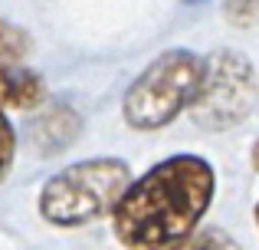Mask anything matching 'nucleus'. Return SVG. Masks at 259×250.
Listing matches in <instances>:
<instances>
[{
    "label": "nucleus",
    "mask_w": 259,
    "mask_h": 250,
    "mask_svg": "<svg viewBox=\"0 0 259 250\" xmlns=\"http://www.w3.org/2000/svg\"><path fill=\"white\" fill-rule=\"evenodd\" d=\"M259 102L256 69L243 53L213 50L203 59L200 86L190 102V119L207 132H227L243 125Z\"/></svg>",
    "instance_id": "20e7f679"
},
{
    "label": "nucleus",
    "mask_w": 259,
    "mask_h": 250,
    "mask_svg": "<svg viewBox=\"0 0 259 250\" xmlns=\"http://www.w3.org/2000/svg\"><path fill=\"white\" fill-rule=\"evenodd\" d=\"M30 53V33L0 17V63H23Z\"/></svg>",
    "instance_id": "0eeeda50"
},
{
    "label": "nucleus",
    "mask_w": 259,
    "mask_h": 250,
    "mask_svg": "<svg viewBox=\"0 0 259 250\" xmlns=\"http://www.w3.org/2000/svg\"><path fill=\"white\" fill-rule=\"evenodd\" d=\"M223 17L233 26L259 23V0H223Z\"/></svg>",
    "instance_id": "9d476101"
},
{
    "label": "nucleus",
    "mask_w": 259,
    "mask_h": 250,
    "mask_svg": "<svg viewBox=\"0 0 259 250\" xmlns=\"http://www.w3.org/2000/svg\"><path fill=\"white\" fill-rule=\"evenodd\" d=\"M217 194V174L200 155H171L125 188L112 211L128 250H174L197 231Z\"/></svg>",
    "instance_id": "f257e3e1"
},
{
    "label": "nucleus",
    "mask_w": 259,
    "mask_h": 250,
    "mask_svg": "<svg viewBox=\"0 0 259 250\" xmlns=\"http://www.w3.org/2000/svg\"><path fill=\"white\" fill-rule=\"evenodd\" d=\"M184 4H203V0H184Z\"/></svg>",
    "instance_id": "ddd939ff"
},
{
    "label": "nucleus",
    "mask_w": 259,
    "mask_h": 250,
    "mask_svg": "<svg viewBox=\"0 0 259 250\" xmlns=\"http://www.w3.org/2000/svg\"><path fill=\"white\" fill-rule=\"evenodd\" d=\"M46 99V83L36 69L20 63H0V109L33 112Z\"/></svg>",
    "instance_id": "423d86ee"
},
{
    "label": "nucleus",
    "mask_w": 259,
    "mask_h": 250,
    "mask_svg": "<svg viewBox=\"0 0 259 250\" xmlns=\"http://www.w3.org/2000/svg\"><path fill=\"white\" fill-rule=\"evenodd\" d=\"M174 250H240L233 237H227L223 231H200L190 234L184 244H177Z\"/></svg>",
    "instance_id": "6e6552de"
},
{
    "label": "nucleus",
    "mask_w": 259,
    "mask_h": 250,
    "mask_svg": "<svg viewBox=\"0 0 259 250\" xmlns=\"http://www.w3.org/2000/svg\"><path fill=\"white\" fill-rule=\"evenodd\" d=\"M256 224H259V201H256Z\"/></svg>",
    "instance_id": "f8f14e48"
},
{
    "label": "nucleus",
    "mask_w": 259,
    "mask_h": 250,
    "mask_svg": "<svg viewBox=\"0 0 259 250\" xmlns=\"http://www.w3.org/2000/svg\"><path fill=\"white\" fill-rule=\"evenodd\" d=\"M249 165H253V171H259V141L253 145V152H249Z\"/></svg>",
    "instance_id": "9b49d317"
},
{
    "label": "nucleus",
    "mask_w": 259,
    "mask_h": 250,
    "mask_svg": "<svg viewBox=\"0 0 259 250\" xmlns=\"http://www.w3.org/2000/svg\"><path fill=\"white\" fill-rule=\"evenodd\" d=\"M203 59L190 50H167L148 63V69L128 86L121 112L138 132L171 125L184 109H190L200 86Z\"/></svg>",
    "instance_id": "7ed1b4c3"
},
{
    "label": "nucleus",
    "mask_w": 259,
    "mask_h": 250,
    "mask_svg": "<svg viewBox=\"0 0 259 250\" xmlns=\"http://www.w3.org/2000/svg\"><path fill=\"white\" fill-rule=\"evenodd\" d=\"M82 135V116L69 102H53L30 119V138L39 155H59Z\"/></svg>",
    "instance_id": "39448f33"
},
{
    "label": "nucleus",
    "mask_w": 259,
    "mask_h": 250,
    "mask_svg": "<svg viewBox=\"0 0 259 250\" xmlns=\"http://www.w3.org/2000/svg\"><path fill=\"white\" fill-rule=\"evenodd\" d=\"M132 185L121 158H85L56 171L39 191V214L56 227H82L115 211Z\"/></svg>",
    "instance_id": "f03ea898"
},
{
    "label": "nucleus",
    "mask_w": 259,
    "mask_h": 250,
    "mask_svg": "<svg viewBox=\"0 0 259 250\" xmlns=\"http://www.w3.org/2000/svg\"><path fill=\"white\" fill-rule=\"evenodd\" d=\"M13 158H17V132H13L10 119H7L4 109H0V181L10 178Z\"/></svg>",
    "instance_id": "1a4fd4ad"
}]
</instances>
